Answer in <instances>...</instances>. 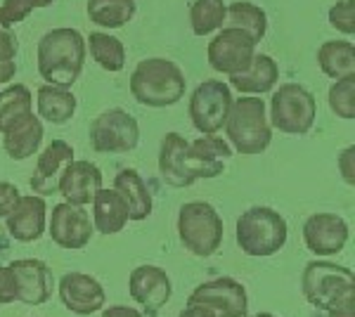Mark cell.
Here are the masks:
<instances>
[{
	"label": "cell",
	"instance_id": "20",
	"mask_svg": "<svg viewBox=\"0 0 355 317\" xmlns=\"http://www.w3.org/2000/svg\"><path fill=\"white\" fill-rule=\"evenodd\" d=\"M8 232L12 239L21 244H31V241L41 239L45 232V201L38 194L31 197H19L17 206L8 216Z\"/></svg>",
	"mask_w": 355,
	"mask_h": 317
},
{
	"label": "cell",
	"instance_id": "9",
	"mask_svg": "<svg viewBox=\"0 0 355 317\" xmlns=\"http://www.w3.org/2000/svg\"><path fill=\"white\" fill-rule=\"evenodd\" d=\"M355 284V275L351 268L329 263V261H313L306 265L301 277V291L303 298L315 308L324 310L331 298L341 289Z\"/></svg>",
	"mask_w": 355,
	"mask_h": 317
},
{
	"label": "cell",
	"instance_id": "36",
	"mask_svg": "<svg viewBox=\"0 0 355 317\" xmlns=\"http://www.w3.org/2000/svg\"><path fill=\"white\" fill-rule=\"evenodd\" d=\"M17 301V282L10 265H0V305Z\"/></svg>",
	"mask_w": 355,
	"mask_h": 317
},
{
	"label": "cell",
	"instance_id": "14",
	"mask_svg": "<svg viewBox=\"0 0 355 317\" xmlns=\"http://www.w3.org/2000/svg\"><path fill=\"white\" fill-rule=\"evenodd\" d=\"M187 140L180 132H166L159 152V173L168 187L185 189L194 185L197 180H204L202 171L185 157Z\"/></svg>",
	"mask_w": 355,
	"mask_h": 317
},
{
	"label": "cell",
	"instance_id": "1",
	"mask_svg": "<svg viewBox=\"0 0 355 317\" xmlns=\"http://www.w3.org/2000/svg\"><path fill=\"white\" fill-rule=\"evenodd\" d=\"M83 65L85 38L76 28H53L38 43V74L48 85L69 90L81 76Z\"/></svg>",
	"mask_w": 355,
	"mask_h": 317
},
{
	"label": "cell",
	"instance_id": "44",
	"mask_svg": "<svg viewBox=\"0 0 355 317\" xmlns=\"http://www.w3.org/2000/svg\"><path fill=\"white\" fill-rule=\"evenodd\" d=\"M251 317H275V315H270V313H259V315H251Z\"/></svg>",
	"mask_w": 355,
	"mask_h": 317
},
{
	"label": "cell",
	"instance_id": "3",
	"mask_svg": "<svg viewBox=\"0 0 355 317\" xmlns=\"http://www.w3.org/2000/svg\"><path fill=\"white\" fill-rule=\"evenodd\" d=\"M227 145L237 154L254 157L263 154L272 142V128L268 121V107L259 95H244L232 100L230 114L225 121Z\"/></svg>",
	"mask_w": 355,
	"mask_h": 317
},
{
	"label": "cell",
	"instance_id": "25",
	"mask_svg": "<svg viewBox=\"0 0 355 317\" xmlns=\"http://www.w3.org/2000/svg\"><path fill=\"white\" fill-rule=\"evenodd\" d=\"M320 71L329 78H343L355 74V45L348 40H327L318 50Z\"/></svg>",
	"mask_w": 355,
	"mask_h": 317
},
{
	"label": "cell",
	"instance_id": "33",
	"mask_svg": "<svg viewBox=\"0 0 355 317\" xmlns=\"http://www.w3.org/2000/svg\"><path fill=\"white\" fill-rule=\"evenodd\" d=\"M329 24L341 31L343 36H353L355 33V0H339L334 3V8H329L327 12Z\"/></svg>",
	"mask_w": 355,
	"mask_h": 317
},
{
	"label": "cell",
	"instance_id": "26",
	"mask_svg": "<svg viewBox=\"0 0 355 317\" xmlns=\"http://www.w3.org/2000/svg\"><path fill=\"white\" fill-rule=\"evenodd\" d=\"M38 117L50 123H67L76 114V97L64 88H55V85H41L36 95Z\"/></svg>",
	"mask_w": 355,
	"mask_h": 317
},
{
	"label": "cell",
	"instance_id": "41",
	"mask_svg": "<svg viewBox=\"0 0 355 317\" xmlns=\"http://www.w3.org/2000/svg\"><path fill=\"white\" fill-rule=\"evenodd\" d=\"M178 317H216V313L211 308H206V305H202V303H187Z\"/></svg>",
	"mask_w": 355,
	"mask_h": 317
},
{
	"label": "cell",
	"instance_id": "10",
	"mask_svg": "<svg viewBox=\"0 0 355 317\" xmlns=\"http://www.w3.org/2000/svg\"><path fill=\"white\" fill-rule=\"evenodd\" d=\"M256 40L249 36L246 31L239 28H223L214 36V40L209 43L206 57H209V65L220 74H239L249 67V62L256 55Z\"/></svg>",
	"mask_w": 355,
	"mask_h": 317
},
{
	"label": "cell",
	"instance_id": "29",
	"mask_svg": "<svg viewBox=\"0 0 355 317\" xmlns=\"http://www.w3.org/2000/svg\"><path fill=\"white\" fill-rule=\"evenodd\" d=\"M28 114H33V97L26 85L12 83L10 88L0 90V132H5Z\"/></svg>",
	"mask_w": 355,
	"mask_h": 317
},
{
	"label": "cell",
	"instance_id": "42",
	"mask_svg": "<svg viewBox=\"0 0 355 317\" xmlns=\"http://www.w3.org/2000/svg\"><path fill=\"white\" fill-rule=\"evenodd\" d=\"M17 74L15 62H0V83H10Z\"/></svg>",
	"mask_w": 355,
	"mask_h": 317
},
{
	"label": "cell",
	"instance_id": "19",
	"mask_svg": "<svg viewBox=\"0 0 355 317\" xmlns=\"http://www.w3.org/2000/svg\"><path fill=\"white\" fill-rule=\"evenodd\" d=\"M97 189H102V171L97 169L93 161L73 159L64 169V173H62L60 189L57 192H62L67 204L85 206V204H93Z\"/></svg>",
	"mask_w": 355,
	"mask_h": 317
},
{
	"label": "cell",
	"instance_id": "40",
	"mask_svg": "<svg viewBox=\"0 0 355 317\" xmlns=\"http://www.w3.org/2000/svg\"><path fill=\"white\" fill-rule=\"evenodd\" d=\"M102 317H145L140 310L130 308V305H112V308L102 310Z\"/></svg>",
	"mask_w": 355,
	"mask_h": 317
},
{
	"label": "cell",
	"instance_id": "37",
	"mask_svg": "<svg viewBox=\"0 0 355 317\" xmlns=\"http://www.w3.org/2000/svg\"><path fill=\"white\" fill-rule=\"evenodd\" d=\"M19 189H17L12 182H0V218H8L10 211L17 206L19 201Z\"/></svg>",
	"mask_w": 355,
	"mask_h": 317
},
{
	"label": "cell",
	"instance_id": "43",
	"mask_svg": "<svg viewBox=\"0 0 355 317\" xmlns=\"http://www.w3.org/2000/svg\"><path fill=\"white\" fill-rule=\"evenodd\" d=\"M33 8H48V5H53L55 0H31Z\"/></svg>",
	"mask_w": 355,
	"mask_h": 317
},
{
	"label": "cell",
	"instance_id": "6",
	"mask_svg": "<svg viewBox=\"0 0 355 317\" xmlns=\"http://www.w3.org/2000/svg\"><path fill=\"white\" fill-rule=\"evenodd\" d=\"M318 117L315 95L301 83H284L270 100V128L287 135H306Z\"/></svg>",
	"mask_w": 355,
	"mask_h": 317
},
{
	"label": "cell",
	"instance_id": "21",
	"mask_svg": "<svg viewBox=\"0 0 355 317\" xmlns=\"http://www.w3.org/2000/svg\"><path fill=\"white\" fill-rule=\"evenodd\" d=\"M43 135H45L43 121L38 119L36 114H28V117L19 119L15 126H10V128L3 132V149H5V154L15 161L31 159L33 154L41 149Z\"/></svg>",
	"mask_w": 355,
	"mask_h": 317
},
{
	"label": "cell",
	"instance_id": "5",
	"mask_svg": "<svg viewBox=\"0 0 355 317\" xmlns=\"http://www.w3.org/2000/svg\"><path fill=\"white\" fill-rule=\"evenodd\" d=\"M178 237L194 256H214L223 244L220 213L209 201H187L178 211Z\"/></svg>",
	"mask_w": 355,
	"mask_h": 317
},
{
	"label": "cell",
	"instance_id": "39",
	"mask_svg": "<svg viewBox=\"0 0 355 317\" xmlns=\"http://www.w3.org/2000/svg\"><path fill=\"white\" fill-rule=\"evenodd\" d=\"M353 154H355L353 145H348L346 149H341V154H339V171H341L343 182H346L348 187H353V185H355V173H353Z\"/></svg>",
	"mask_w": 355,
	"mask_h": 317
},
{
	"label": "cell",
	"instance_id": "27",
	"mask_svg": "<svg viewBox=\"0 0 355 317\" xmlns=\"http://www.w3.org/2000/svg\"><path fill=\"white\" fill-rule=\"evenodd\" d=\"M227 28H239L246 31L256 43H261L263 36L268 31V17L263 12V8H259L256 3H246V0H237L227 8L225 12V24Z\"/></svg>",
	"mask_w": 355,
	"mask_h": 317
},
{
	"label": "cell",
	"instance_id": "11",
	"mask_svg": "<svg viewBox=\"0 0 355 317\" xmlns=\"http://www.w3.org/2000/svg\"><path fill=\"white\" fill-rule=\"evenodd\" d=\"M187 303H202L214 310L216 317L249 315V296H246L244 284L232 277H216L204 282L187 296Z\"/></svg>",
	"mask_w": 355,
	"mask_h": 317
},
{
	"label": "cell",
	"instance_id": "32",
	"mask_svg": "<svg viewBox=\"0 0 355 317\" xmlns=\"http://www.w3.org/2000/svg\"><path fill=\"white\" fill-rule=\"evenodd\" d=\"M329 109L339 119L353 121L355 119V74L351 76H343L336 80L327 93Z\"/></svg>",
	"mask_w": 355,
	"mask_h": 317
},
{
	"label": "cell",
	"instance_id": "34",
	"mask_svg": "<svg viewBox=\"0 0 355 317\" xmlns=\"http://www.w3.org/2000/svg\"><path fill=\"white\" fill-rule=\"evenodd\" d=\"M31 12H33L31 0H3V5H0V26L8 28L12 24H19Z\"/></svg>",
	"mask_w": 355,
	"mask_h": 317
},
{
	"label": "cell",
	"instance_id": "8",
	"mask_svg": "<svg viewBox=\"0 0 355 317\" xmlns=\"http://www.w3.org/2000/svg\"><path fill=\"white\" fill-rule=\"evenodd\" d=\"M140 142V126L123 109H107L90 123V145L100 154L133 152Z\"/></svg>",
	"mask_w": 355,
	"mask_h": 317
},
{
	"label": "cell",
	"instance_id": "24",
	"mask_svg": "<svg viewBox=\"0 0 355 317\" xmlns=\"http://www.w3.org/2000/svg\"><path fill=\"white\" fill-rule=\"evenodd\" d=\"M128 223V209L116 189H97L93 197V228L100 234H116Z\"/></svg>",
	"mask_w": 355,
	"mask_h": 317
},
{
	"label": "cell",
	"instance_id": "30",
	"mask_svg": "<svg viewBox=\"0 0 355 317\" xmlns=\"http://www.w3.org/2000/svg\"><path fill=\"white\" fill-rule=\"evenodd\" d=\"M85 48L90 50L93 60L100 65L105 71H121L125 65V48L119 38L110 36V33L93 31L88 36Z\"/></svg>",
	"mask_w": 355,
	"mask_h": 317
},
{
	"label": "cell",
	"instance_id": "38",
	"mask_svg": "<svg viewBox=\"0 0 355 317\" xmlns=\"http://www.w3.org/2000/svg\"><path fill=\"white\" fill-rule=\"evenodd\" d=\"M17 53H19L17 36L10 31V28L0 26V62H15Z\"/></svg>",
	"mask_w": 355,
	"mask_h": 317
},
{
	"label": "cell",
	"instance_id": "31",
	"mask_svg": "<svg viewBox=\"0 0 355 317\" xmlns=\"http://www.w3.org/2000/svg\"><path fill=\"white\" fill-rule=\"evenodd\" d=\"M227 5L223 0H194L190 8V26L194 36H209L225 24Z\"/></svg>",
	"mask_w": 355,
	"mask_h": 317
},
{
	"label": "cell",
	"instance_id": "15",
	"mask_svg": "<svg viewBox=\"0 0 355 317\" xmlns=\"http://www.w3.org/2000/svg\"><path fill=\"white\" fill-rule=\"evenodd\" d=\"M93 221L83 206L57 204L50 216V237L62 249H83L93 237Z\"/></svg>",
	"mask_w": 355,
	"mask_h": 317
},
{
	"label": "cell",
	"instance_id": "12",
	"mask_svg": "<svg viewBox=\"0 0 355 317\" xmlns=\"http://www.w3.org/2000/svg\"><path fill=\"white\" fill-rule=\"evenodd\" d=\"M351 228L336 213H315L303 223V244L315 256H334L348 244Z\"/></svg>",
	"mask_w": 355,
	"mask_h": 317
},
{
	"label": "cell",
	"instance_id": "16",
	"mask_svg": "<svg viewBox=\"0 0 355 317\" xmlns=\"http://www.w3.org/2000/svg\"><path fill=\"white\" fill-rule=\"evenodd\" d=\"M60 301L73 315H95L105 308V286L85 273H67L60 282Z\"/></svg>",
	"mask_w": 355,
	"mask_h": 317
},
{
	"label": "cell",
	"instance_id": "23",
	"mask_svg": "<svg viewBox=\"0 0 355 317\" xmlns=\"http://www.w3.org/2000/svg\"><path fill=\"white\" fill-rule=\"evenodd\" d=\"M279 80V67L270 55H254L249 67L239 74H232L230 83L234 90L244 95H263L270 93Z\"/></svg>",
	"mask_w": 355,
	"mask_h": 317
},
{
	"label": "cell",
	"instance_id": "35",
	"mask_svg": "<svg viewBox=\"0 0 355 317\" xmlns=\"http://www.w3.org/2000/svg\"><path fill=\"white\" fill-rule=\"evenodd\" d=\"M327 317H355V284L346 286L324 305Z\"/></svg>",
	"mask_w": 355,
	"mask_h": 317
},
{
	"label": "cell",
	"instance_id": "13",
	"mask_svg": "<svg viewBox=\"0 0 355 317\" xmlns=\"http://www.w3.org/2000/svg\"><path fill=\"white\" fill-rule=\"evenodd\" d=\"M128 291L130 298L137 305H142V310L147 315L157 317L159 310L171 298V280L166 275V270L159 268V265H137L130 273Z\"/></svg>",
	"mask_w": 355,
	"mask_h": 317
},
{
	"label": "cell",
	"instance_id": "28",
	"mask_svg": "<svg viewBox=\"0 0 355 317\" xmlns=\"http://www.w3.org/2000/svg\"><path fill=\"white\" fill-rule=\"evenodd\" d=\"M88 19L105 28H121L135 17V0H88Z\"/></svg>",
	"mask_w": 355,
	"mask_h": 317
},
{
	"label": "cell",
	"instance_id": "4",
	"mask_svg": "<svg viewBox=\"0 0 355 317\" xmlns=\"http://www.w3.org/2000/svg\"><path fill=\"white\" fill-rule=\"evenodd\" d=\"M287 221L270 206H251L237 218V246L246 256H272L287 244Z\"/></svg>",
	"mask_w": 355,
	"mask_h": 317
},
{
	"label": "cell",
	"instance_id": "7",
	"mask_svg": "<svg viewBox=\"0 0 355 317\" xmlns=\"http://www.w3.org/2000/svg\"><path fill=\"white\" fill-rule=\"evenodd\" d=\"M230 107H232L230 85L223 83V80L211 78L194 88V93L190 95L187 114H190L192 126L202 135H216L225 126Z\"/></svg>",
	"mask_w": 355,
	"mask_h": 317
},
{
	"label": "cell",
	"instance_id": "22",
	"mask_svg": "<svg viewBox=\"0 0 355 317\" xmlns=\"http://www.w3.org/2000/svg\"><path fill=\"white\" fill-rule=\"evenodd\" d=\"M114 189H116L119 197L123 199L125 209H128V221H147L152 216V192L147 187L145 178L135 169L119 171L116 178H114Z\"/></svg>",
	"mask_w": 355,
	"mask_h": 317
},
{
	"label": "cell",
	"instance_id": "2",
	"mask_svg": "<svg viewBox=\"0 0 355 317\" xmlns=\"http://www.w3.org/2000/svg\"><path fill=\"white\" fill-rule=\"evenodd\" d=\"M185 74L180 67L164 57L142 60L130 74V95L140 105L164 109L182 100L185 95Z\"/></svg>",
	"mask_w": 355,
	"mask_h": 317
},
{
	"label": "cell",
	"instance_id": "17",
	"mask_svg": "<svg viewBox=\"0 0 355 317\" xmlns=\"http://www.w3.org/2000/svg\"><path fill=\"white\" fill-rule=\"evenodd\" d=\"M17 282V301L26 305H43L53 296V273L48 263L38 258H21L10 263Z\"/></svg>",
	"mask_w": 355,
	"mask_h": 317
},
{
	"label": "cell",
	"instance_id": "18",
	"mask_svg": "<svg viewBox=\"0 0 355 317\" xmlns=\"http://www.w3.org/2000/svg\"><path fill=\"white\" fill-rule=\"evenodd\" d=\"M73 161V147L64 140H53L43 149L31 173V189L38 197H50L60 189V178Z\"/></svg>",
	"mask_w": 355,
	"mask_h": 317
}]
</instances>
